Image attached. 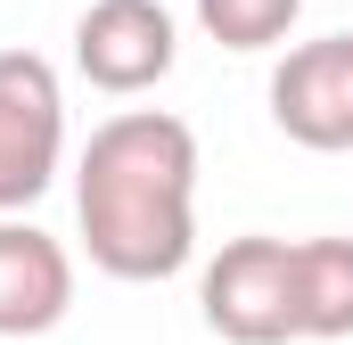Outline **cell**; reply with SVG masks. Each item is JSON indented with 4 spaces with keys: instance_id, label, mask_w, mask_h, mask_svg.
Listing matches in <instances>:
<instances>
[{
    "instance_id": "3",
    "label": "cell",
    "mask_w": 353,
    "mask_h": 345,
    "mask_svg": "<svg viewBox=\"0 0 353 345\" xmlns=\"http://www.w3.org/2000/svg\"><path fill=\"white\" fill-rule=\"evenodd\" d=\"M205 329L230 345H288L296 337V239H230L197 279Z\"/></svg>"
},
{
    "instance_id": "6",
    "label": "cell",
    "mask_w": 353,
    "mask_h": 345,
    "mask_svg": "<svg viewBox=\"0 0 353 345\" xmlns=\"http://www.w3.org/2000/svg\"><path fill=\"white\" fill-rule=\"evenodd\" d=\"M74 313V255L33 230V222H0V337H50Z\"/></svg>"
},
{
    "instance_id": "5",
    "label": "cell",
    "mask_w": 353,
    "mask_h": 345,
    "mask_svg": "<svg viewBox=\"0 0 353 345\" xmlns=\"http://www.w3.org/2000/svg\"><path fill=\"white\" fill-rule=\"evenodd\" d=\"M271 124L296 148H321V157L353 148V25L321 33V41H296L271 66Z\"/></svg>"
},
{
    "instance_id": "1",
    "label": "cell",
    "mask_w": 353,
    "mask_h": 345,
    "mask_svg": "<svg viewBox=\"0 0 353 345\" xmlns=\"http://www.w3.org/2000/svg\"><path fill=\"white\" fill-rule=\"evenodd\" d=\"M74 222L107 279H173L197 255V132L165 107H123L74 165Z\"/></svg>"
},
{
    "instance_id": "4",
    "label": "cell",
    "mask_w": 353,
    "mask_h": 345,
    "mask_svg": "<svg viewBox=\"0 0 353 345\" xmlns=\"http://www.w3.org/2000/svg\"><path fill=\"white\" fill-rule=\"evenodd\" d=\"M181 58V25L165 0H90L74 17V66L90 90L107 99H140L173 75Z\"/></svg>"
},
{
    "instance_id": "2",
    "label": "cell",
    "mask_w": 353,
    "mask_h": 345,
    "mask_svg": "<svg viewBox=\"0 0 353 345\" xmlns=\"http://www.w3.org/2000/svg\"><path fill=\"white\" fill-rule=\"evenodd\" d=\"M66 165V90L41 50H0V222L25 214Z\"/></svg>"
},
{
    "instance_id": "8",
    "label": "cell",
    "mask_w": 353,
    "mask_h": 345,
    "mask_svg": "<svg viewBox=\"0 0 353 345\" xmlns=\"http://www.w3.org/2000/svg\"><path fill=\"white\" fill-rule=\"evenodd\" d=\"M296 17H304V0H197L205 41H222V50H279L296 33Z\"/></svg>"
},
{
    "instance_id": "7",
    "label": "cell",
    "mask_w": 353,
    "mask_h": 345,
    "mask_svg": "<svg viewBox=\"0 0 353 345\" xmlns=\"http://www.w3.org/2000/svg\"><path fill=\"white\" fill-rule=\"evenodd\" d=\"M296 337H353V239H296Z\"/></svg>"
}]
</instances>
